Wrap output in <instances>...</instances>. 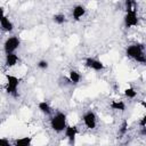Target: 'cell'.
Wrapping results in <instances>:
<instances>
[{"mask_svg":"<svg viewBox=\"0 0 146 146\" xmlns=\"http://www.w3.org/2000/svg\"><path fill=\"white\" fill-rule=\"evenodd\" d=\"M125 55L138 62V63H141V64H145L146 63V57H145V47L143 43H133V44H130L129 47H127L125 49Z\"/></svg>","mask_w":146,"mask_h":146,"instance_id":"obj_1","label":"cell"},{"mask_svg":"<svg viewBox=\"0 0 146 146\" xmlns=\"http://www.w3.org/2000/svg\"><path fill=\"white\" fill-rule=\"evenodd\" d=\"M50 127L55 132L64 131L66 127V114L62 112H57L55 115H52L50 119Z\"/></svg>","mask_w":146,"mask_h":146,"instance_id":"obj_2","label":"cell"},{"mask_svg":"<svg viewBox=\"0 0 146 146\" xmlns=\"http://www.w3.org/2000/svg\"><path fill=\"white\" fill-rule=\"evenodd\" d=\"M19 79L15 75H11V74H6V92L14 96V97H17L18 96V86H19Z\"/></svg>","mask_w":146,"mask_h":146,"instance_id":"obj_3","label":"cell"},{"mask_svg":"<svg viewBox=\"0 0 146 146\" xmlns=\"http://www.w3.org/2000/svg\"><path fill=\"white\" fill-rule=\"evenodd\" d=\"M19 44H21V41L17 36H9L3 43V50L6 54L15 52V50L19 47Z\"/></svg>","mask_w":146,"mask_h":146,"instance_id":"obj_4","label":"cell"},{"mask_svg":"<svg viewBox=\"0 0 146 146\" xmlns=\"http://www.w3.org/2000/svg\"><path fill=\"white\" fill-rule=\"evenodd\" d=\"M82 120H83L84 125H86L88 129H95V128H96L97 117H96V114H95L92 111L86 112V113L83 114V116H82Z\"/></svg>","mask_w":146,"mask_h":146,"instance_id":"obj_5","label":"cell"},{"mask_svg":"<svg viewBox=\"0 0 146 146\" xmlns=\"http://www.w3.org/2000/svg\"><path fill=\"white\" fill-rule=\"evenodd\" d=\"M124 25H125V27H132V26H137V25H138L137 10H129V11H125Z\"/></svg>","mask_w":146,"mask_h":146,"instance_id":"obj_6","label":"cell"},{"mask_svg":"<svg viewBox=\"0 0 146 146\" xmlns=\"http://www.w3.org/2000/svg\"><path fill=\"white\" fill-rule=\"evenodd\" d=\"M0 25L5 32H11L14 30V25L10 22V19L5 15L3 7H0Z\"/></svg>","mask_w":146,"mask_h":146,"instance_id":"obj_7","label":"cell"},{"mask_svg":"<svg viewBox=\"0 0 146 146\" xmlns=\"http://www.w3.org/2000/svg\"><path fill=\"white\" fill-rule=\"evenodd\" d=\"M84 64L87 67L94 70V71H102L105 68V65L103 62H100L99 59H96L94 57H87L84 59Z\"/></svg>","mask_w":146,"mask_h":146,"instance_id":"obj_8","label":"cell"},{"mask_svg":"<svg viewBox=\"0 0 146 146\" xmlns=\"http://www.w3.org/2000/svg\"><path fill=\"white\" fill-rule=\"evenodd\" d=\"M64 131H65L66 138H67L71 143H74V140H75V138H76V135H78V128H76L75 125H67V124H66Z\"/></svg>","mask_w":146,"mask_h":146,"instance_id":"obj_9","label":"cell"},{"mask_svg":"<svg viewBox=\"0 0 146 146\" xmlns=\"http://www.w3.org/2000/svg\"><path fill=\"white\" fill-rule=\"evenodd\" d=\"M19 62V58L18 56L15 54V52H9V54H6V58H5V65L6 67H14L17 63Z\"/></svg>","mask_w":146,"mask_h":146,"instance_id":"obj_10","label":"cell"},{"mask_svg":"<svg viewBox=\"0 0 146 146\" xmlns=\"http://www.w3.org/2000/svg\"><path fill=\"white\" fill-rule=\"evenodd\" d=\"M84 14H86V8H84L83 6H81V5L75 6V7L73 8V10H72V15H73V18H74L75 21H79Z\"/></svg>","mask_w":146,"mask_h":146,"instance_id":"obj_11","label":"cell"},{"mask_svg":"<svg viewBox=\"0 0 146 146\" xmlns=\"http://www.w3.org/2000/svg\"><path fill=\"white\" fill-rule=\"evenodd\" d=\"M38 107H39L40 112L43 113V114H46V115H50V114L52 113V108L50 107V105H49L46 100H44V102H40V103L38 104Z\"/></svg>","mask_w":146,"mask_h":146,"instance_id":"obj_12","label":"cell"},{"mask_svg":"<svg viewBox=\"0 0 146 146\" xmlns=\"http://www.w3.org/2000/svg\"><path fill=\"white\" fill-rule=\"evenodd\" d=\"M80 74H79V72H76V71H70V74H68V80H70V82L72 83V84H76V83H79V81H80Z\"/></svg>","mask_w":146,"mask_h":146,"instance_id":"obj_13","label":"cell"},{"mask_svg":"<svg viewBox=\"0 0 146 146\" xmlns=\"http://www.w3.org/2000/svg\"><path fill=\"white\" fill-rule=\"evenodd\" d=\"M111 108L115 110V111H124L125 110V104L122 100H114L110 104Z\"/></svg>","mask_w":146,"mask_h":146,"instance_id":"obj_14","label":"cell"},{"mask_svg":"<svg viewBox=\"0 0 146 146\" xmlns=\"http://www.w3.org/2000/svg\"><path fill=\"white\" fill-rule=\"evenodd\" d=\"M32 143V137H23L17 140H15L16 146H30Z\"/></svg>","mask_w":146,"mask_h":146,"instance_id":"obj_15","label":"cell"},{"mask_svg":"<svg viewBox=\"0 0 146 146\" xmlns=\"http://www.w3.org/2000/svg\"><path fill=\"white\" fill-rule=\"evenodd\" d=\"M129 10H137L136 0H125V11Z\"/></svg>","mask_w":146,"mask_h":146,"instance_id":"obj_16","label":"cell"},{"mask_svg":"<svg viewBox=\"0 0 146 146\" xmlns=\"http://www.w3.org/2000/svg\"><path fill=\"white\" fill-rule=\"evenodd\" d=\"M52 21H54L56 24L62 25L63 23H65L66 18H65V16H64L63 14H56V15H54V16H52Z\"/></svg>","mask_w":146,"mask_h":146,"instance_id":"obj_17","label":"cell"},{"mask_svg":"<svg viewBox=\"0 0 146 146\" xmlns=\"http://www.w3.org/2000/svg\"><path fill=\"white\" fill-rule=\"evenodd\" d=\"M124 95H125V97H128V98H135V97L137 96V91H136L133 88H128V89L124 90Z\"/></svg>","mask_w":146,"mask_h":146,"instance_id":"obj_18","label":"cell"},{"mask_svg":"<svg viewBox=\"0 0 146 146\" xmlns=\"http://www.w3.org/2000/svg\"><path fill=\"white\" fill-rule=\"evenodd\" d=\"M127 131H128V121L124 120V121L122 122V124H121V128H120L119 132H120L121 136H123V135H125Z\"/></svg>","mask_w":146,"mask_h":146,"instance_id":"obj_19","label":"cell"},{"mask_svg":"<svg viewBox=\"0 0 146 146\" xmlns=\"http://www.w3.org/2000/svg\"><path fill=\"white\" fill-rule=\"evenodd\" d=\"M48 62L47 60H40L39 63H38V67L39 68H41V70H46V68H48Z\"/></svg>","mask_w":146,"mask_h":146,"instance_id":"obj_20","label":"cell"},{"mask_svg":"<svg viewBox=\"0 0 146 146\" xmlns=\"http://www.w3.org/2000/svg\"><path fill=\"white\" fill-rule=\"evenodd\" d=\"M139 125H140V128H146V116H143L139 120Z\"/></svg>","mask_w":146,"mask_h":146,"instance_id":"obj_21","label":"cell"},{"mask_svg":"<svg viewBox=\"0 0 146 146\" xmlns=\"http://www.w3.org/2000/svg\"><path fill=\"white\" fill-rule=\"evenodd\" d=\"M9 145H10L9 140H7L5 138H0V146H9Z\"/></svg>","mask_w":146,"mask_h":146,"instance_id":"obj_22","label":"cell"}]
</instances>
